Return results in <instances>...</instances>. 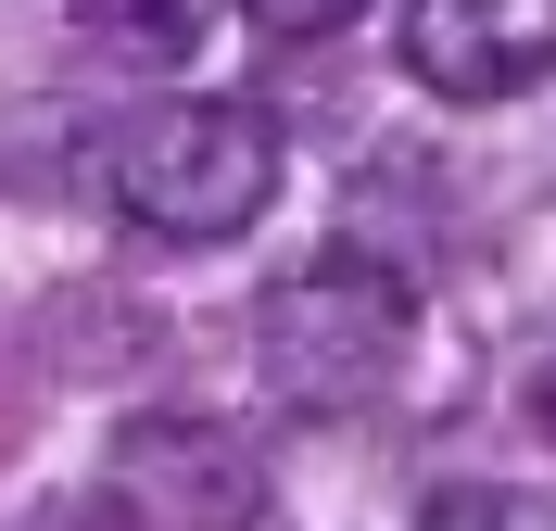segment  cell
<instances>
[{
  "mask_svg": "<svg viewBox=\"0 0 556 531\" xmlns=\"http://www.w3.org/2000/svg\"><path fill=\"white\" fill-rule=\"evenodd\" d=\"M417 342V279L380 266V253H316L253 304V367L291 418H354L380 405L392 367Z\"/></svg>",
  "mask_w": 556,
  "mask_h": 531,
  "instance_id": "cell-1",
  "label": "cell"
},
{
  "mask_svg": "<svg viewBox=\"0 0 556 531\" xmlns=\"http://www.w3.org/2000/svg\"><path fill=\"white\" fill-rule=\"evenodd\" d=\"M102 203L152 241H241L278 203V127L253 102H152L114 114L102 140Z\"/></svg>",
  "mask_w": 556,
  "mask_h": 531,
  "instance_id": "cell-2",
  "label": "cell"
},
{
  "mask_svg": "<svg viewBox=\"0 0 556 531\" xmlns=\"http://www.w3.org/2000/svg\"><path fill=\"white\" fill-rule=\"evenodd\" d=\"M405 76L430 102H506L556 76V0H405Z\"/></svg>",
  "mask_w": 556,
  "mask_h": 531,
  "instance_id": "cell-3",
  "label": "cell"
},
{
  "mask_svg": "<svg viewBox=\"0 0 556 531\" xmlns=\"http://www.w3.org/2000/svg\"><path fill=\"white\" fill-rule=\"evenodd\" d=\"M114 494L152 531H253V456L190 418H127L114 430Z\"/></svg>",
  "mask_w": 556,
  "mask_h": 531,
  "instance_id": "cell-4",
  "label": "cell"
},
{
  "mask_svg": "<svg viewBox=\"0 0 556 531\" xmlns=\"http://www.w3.org/2000/svg\"><path fill=\"white\" fill-rule=\"evenodd\" d=\"M228 0H76V26H89V51L127 76H177V64H203V38Z\"/></svg>",
  "mask_w": 556,
  "mask_h": 531,
  "instance_id": "cell-5",
  "label": "cell"
},
{
  "mask_svg": "<svg viewBox=\"0 0 556 531\" xmlns=\"http://www.w3.org/2000/svg\"><path fill=\"white\" fill-rule=\"evenodd\" d=\"M417 531H544V519H531L519 494H481V481H468V494H430V519H417Z\"/></svg>",
  "mask_w": 556,
  "mask_h": 531,
  "instance_id": "cell-6",
  "label": "cell"
},
{
  "mask_svg": "<svg viewBox=\"0 0 556 531\" xmlns=\"http://www.w3.org/2000/svg\"><path fill=\"white\" fill-rule=\"evenodd\" d=\"M253 26L266 38H329V26H354V13H367V0H241Z\"/></svg>",
  "mask_w": 556,
  "mask_h": 531,
  "instance_id": "cell-7",
  "label": "cell"
},
{
  "mask_svg": "<svg viewBox=\"0 0 556 531\" xmlns=\"http://www.w3.org/2000/svg\"><path fill=\"white\" fill-rule=\"evenodd\" d=\"M531 418H544V430H556V367H531Z\"/></svg>",
  "mask_w": 556,
  "mask_h": 531,
  "instance_id": "cell-8",
  "label": "cell"
}]
</instances>
